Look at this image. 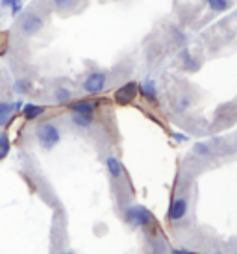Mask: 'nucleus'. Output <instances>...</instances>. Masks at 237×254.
<instances>
[{"mask_svg":"<svg viewBox=\"0 0 237 254\" xmlns=\"http://www.w3.org/2000/svg\"><path fill=\"white\" fill-rule=\"evenodd\" d=\"M35 139L45 150H52L61 139V132L54 123H41L35 127Z\"/></svg>","mask_w":237,"mask_h":254,"instance_id":"1","label":"nucleus"},{"mask_svg":"<svg viewBox=\"0 0 237 254\" xmlns=\"http://www.w3.org/2000/svg\"><path fill=\"white\" fill-rule=\"evenodd\" d=\"M124 219L133 228H145L152 223V213L145 206H130L124 212Z\"/></svg>","mask_w":237,"mask_h":254,"instance_id":"2","label":"nucleus"},{"mask_svg":"<svg viewBox=\"0 0 237 254\" xmlns=\"http://www.w3.org/2000/svg\"><path fill=\"white\" fill-rule=\"evenodd\" d=\"M17 28H19V32H21L22 36H35V34H39L43 28V19L39 17V15L35 13H24L19 19V22H17Z\"/></svg>","mask_w":237,"mask_h":254,"instance_id":"3","label":"nucleus"},{"mask_svg":"<svg viewBox=\"0 0 237 254\" xmlns=\"http://www.w3.org/2000/svg\"><path fill=\"white\" fill-rule=\"evenodd\" d=\"M106 82H108V76H106L104 71H93L82 82V89L89 95H97V93L104 91Z\"/></svg>","mask_w":237,"mask_h":254,"instance_id":"4","label":"nucleus"},{"mask_svg":"<svg viewBox=\"0 0 237 254\" xmlns=\"http://www.w3.org/2000/svg\"><path fill=\"white\" fill-rule=\"evenodd\" d=\"M187 213V198H175L173 204H171V210H169V219L171 221H180V219L185 217Z\"/></svg>","mask_w":237,"mask_h":254,"instance_id":"5","label":"nucleus"},{"mask_svg":"<svg viewBox=\"0 0 237 254\" xmlns=\"http://www.w3.org/2000/svg\"><path fill=\"white\" fill-rule=\"evenodd\" d=\"M45 112H47V108H45V106H39V104H32V102H26V104H22V108H21L22 117H24L26 121L39 119L41 115H45Z\"/></svg>","mask_w":237,"mask_h":254,"instance_id":"6","label":"nucleus"},{"mask_svg":"<svg viewBox=\"0 0 237 254\" xmlns=\"http://www.w3.org/2000/svg\"><path fill=\"white\" fill-rule=\"evenodd\" d=\"M15 117V106L11 100H0V127H7Z\"/></svg>","mask_w":237,"mask_h":254,"instance_id":"7","label":"nucleus"},{"mask_svg":"<svg viewBox=\"0 0 237 254\" xmlns=\"http://www.w3.org/2000/svg\"><path fill=\"white\" fill-rule=\"evenodd\" d=\"M135 93H137V84L130 82V84L122 85V87H120V89L115 93V99H117V102H120V104H126V102L133 100Z\"/></svg>","mask_w":237,"mask_h":254,"instance_id":"8","label":"nucleus"},{"mask_svg":"<svg viewBox=\"0 0 237 254\" xmlns=\"http://www.w3.org/2000/svg\"><path fill=\"white\" fill-rule=\"evenodd\" d=\"M97 110V102L95 100H76L70 104V112L72 113H87V115H93Z\"/></svg>","mask_w":237,"mask_h":254,"instance_id":"9","label":"nucleus"},{"mask_svg":"<svg viewBox=\"0 0 237 254\" xmlns=\"http://www.w3.org/2000/svg\"><path fill=\"white\" fill-rule=\"evenodd\" d=\"M106 167H108V171H110V175H112L113 178H120L122 173H124L122 163L118 162L115 156H108V158H106Z\"/></svg>","mask_w":237,"mask_h":254,"instance_id":"10","label":"nucleus"},{"mask_svg":"<svg viewBox=\"0 0 237 254\" xmlns=\"http://www.w3.org/2000/svg\"><path fill=\"white\" fill-rule=\"evenodd\" d=\"M139 91H141V95L148 100L158 99V89H156V82H154V80H148L147 78V80L139 85Z\"/></svg>","mask_w":237,"mask_h":254,"instance_id":"11","label":"nucleus"},{"mask_svg":"<svg viewBox=\"0 0 237 254\" xmlns=\"http://www.w3.org/2000/svg\"><path fill=\"white\" fill-rule=\"evenodd\" d=\"M70 121L78 128H89L93 125V115H87V113H70Z\"/></svg>","mask_w":237,"mask_h":254,"instance_id":"12","label":"nucleus"},{"mask_svg":"<svg viewBox=\"0 0 237 254\" xmlns=\"http://www.w3.org/2000/svg\"><path fill=\"white\" fill-rule=\"evenodd\" d=\"M9 150H11V139H9V135H7L6 132H2V134H0V162H2L4 158H7Z\"/></svg>","mask_w":237,"mask_h":254,"instance_id":"13","label":"nucleus"},{"mask_svg":"<svg viewBox=\"0 0 237 254\" xmlns=\"http://www.w3.org/2000/svg\"><path fill=\"white\" fill-rule=\"evenodd\" d=\"M204 2L208 4L209 9H213L217 13H223V11H226L232 6L230 0H204Z\"/></svg>","mask_w":237,"mask_h":254,"instance_id":"14","label":"nucleus"},{"mask_svg":"<svg viewBox=\"0 0 237 254\" xmlns=\"http://www.w3.org/2000/svg\"><path fill=\"white\" fill-rule=\"evenodd\" d=\"M0 6L7 7V9L11 11V15H13V17H17V15L21 13V9H22V0H0Z\"/></svg>","mask_w":237,"mask_h":254,"instance_id":"15","label":"nucleus"},{"mask_svg":"<svg viewBox=\"0 0 237 254\" xmlns=\"http://www.w3.org/2000/svg\"><path fill=\"white\" fill-rule=\"evenodd\" d=\"M54 99H56L58 104H69L72 95H70V91L67 87H58L56 91H54Z\"/></svg>","mask_w":237,"mask_h":254,"instance_id":"16","label":"nucleus"},{"mask_svg":"<svg viewBox=\"0 0 237 254\" xmlns=\"http://www.w3.org/2000/svg\"><path fill=\"white\" fill-rule=\"evenodd\" d=\"M30 89H32V85H30L28 80H15L13 91L17 95H26V93H30Z\"/></svg>","mask_w":237,"mask_h":254,"instance_id":"17","label":"nucleus"},{"mask_svg":"<svg viewBox=\"0 0 237 254\" xmlns=\"http://www.w3.org/2000/svg\"><path fill=\"white\" fill-rule=\"evenodd\" d=\"M74 2L76 0H52V4H54V7H56L58 11H67V9H70V7L74 6Z\"/></svg>","mask_w":237,"mask_h":254,"instance_id":"18","label":"nucleus"},{"mask_svg":"<svg viewBox=\"0 0 237 254\" xmlns=\"http://www.w3.org/2000/svg\"><path fill=\"white\" fill-rule=\"evenodd\" d=\"M196 154H202V156H208L209 154V147L208 145H204V143H196L195 147H193Z\"/></svg>","mask_w":237,"mask_h":254,"instance_id":"19","label":"nucleus"},{"mask_svg":"<svg viewBox=\"0 0 237 254\" xmlns=\"http://www.w3.org/2000/svg\"><path fill=\"white\" fill-rule=\"evenodd\" d=\"M7 47V41H6V36L4 34H0V54H4V50Z\"/></svg>","mask_w":237,"mask_h":254,"instance_id":"20","label":"nucleus"},{"mask_svg":"<svg viewBox=\"0 0 237 254\" xmlns=\"http://www.w3.org/2000/svg\"><path fill=\"white\" fill-rule=\"evenodd\" d=\"M22 104H24L22 100H17V102H13V106H15V113H17V112H21Z\"/></svg>","mask_w":237,"mask_h":254,"instance_id":"21","label":"nucleus"},{"mask_svg":"<svg viewBox=\"0 0 237 254\" xmlns=\"http://www.w3.org/2000/svg\"><path fill=\"white\" fill-rule=\"evenodd\" d=\"M173 137H175L176 141H185V139H187V137H185L183 134H173Z\"/></svg>","mask_w":237,"mask_h":254,"instance_id":"22","label":"nucleus"},{"mask_svg":"<svg viewBox=\"0 0 237 254\" xmlns=\"http://www.w3.org/2000/svg\"><path fill=\"white\" fill-rule=\"evenodd\" d=\"M187 106H189V99H181L180 106H178V108H180V110H185Z\"/></svg>","mask_w":237,"mask_h":254,"instance_id":"23","label":"nucleus"},{"mask_svg":"<svg viewBox=\"0 0 237 254\" xmlns=\"http://www.w3.org/2000/svg\"><path fill=\"white\" fill-rule=\"evenodd\" d=\"M173 254H191V253L183 251V249H176V251H173Z\"/></svg>","mask_w":237,"mask_h":254,"instance_id":"24","label":"nucleus"},{"mask_svg":"<svg viewBox=\"0 0 237 254\" xmlns=\"http://www.w3.org/2000/svg\"><path fill=\"white\" fill-rule=\"evenodd\" d=\"M63 254H74V253H70V251H69V253H63Z\"/></svg>","mask_w":237,"mask_h":254,"instance_id":"25","label":"nucleus"}]
</instances>
